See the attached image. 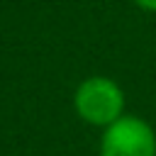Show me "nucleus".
I'll return each instance as SVG.
<instances>
[{"instance_id":"2","label":"nucleus","mask_w":156,"mask_h":156,"mask_svg":"<svg viewBox=\"0 0 156 156\" xmlns=\"http://www.w3.org/2000/svg\"><path fill=\"white\" fill-rule=\"evenodd\" d=\"M98 156H156V132L139 115H122L102 129Z\"/></svg>"},{"instance_id":"3","label":"nucleus","mask_w":156,"mask_h":156,"mask_svg":"<svg viewBox=\"0 0 156 156\" xmlns=\"http://www.w3.org/2000/svg\"><path fill=\"white\" fill-rule=\"evenodd\" d=\"M139 10H144V12H151V15H156V0H132Z\"/></svg>"},{"instance_id":"1","label":"nucleus","mask_w":156,"mask_h":156,"mask_svg":"<svg viewBox=\"0 0 156 156\" xmlns=\"http://www.w3.org/2000/svg\"><path fill=\"white\" fill-rule=\"evenodd\" d=\"M73 110L80 122L105 129L127 115V95L124 88L107 76H88L78 83L73 93Z\"/></svg>"}]
</instances>
